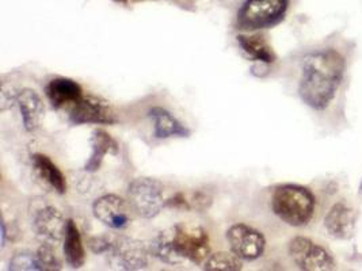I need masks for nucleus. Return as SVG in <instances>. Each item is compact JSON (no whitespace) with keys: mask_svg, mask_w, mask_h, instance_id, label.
Instances as JSON below:
<instances>
[{"mask_svg":"<svg viewBox=\"0 0 362 271\" xmlns=\"http://www.w3.org/2000/svg\"><path fill=\"white\" fill-rule=\"evenodd\" d=\"M345 59L334 49L313 52L304 57L298 95L315 110H325L337 95L345 75Z\"/></svg>","mask_w":362,"mask_h":271,"instance_id":"f257e3e1","label":"nucleus"},{"mask_svg":"<svg viewBox=\"0 0 362 271\" xmlns=\"http://www.w3.org/2000/svg\"><path fill=\"white\" fill-rule=\"evenodd\" d=\"M315 205L311 190L298 185L279 186L272 197L274 215L291 227H304L313 220Z\"/></svg>","mask_w":362,"mask_h":271,"instance_id":"f03ea898","label":"nucleus"},{"mask_svg":"<svg viewBox=\"0 0 362 271\" xmlns=\"http://www.w3.org/2000/svg\"><path fill=\"white\" fill-rule=\"evenodd\" d=\"M289 0H246L238 13V28L255 32L279 25L286 16Z\"/></svg>","mask_w":362,"mask_h":271,"instance_id":"7ed1b4c3","label":"nucleus"},{"mask_svg":"<svg viewBox=\"0 0 362 271\" xmlns=\"http://www.w3.org/2000/svg\"><path fill=\"white\" fill-rule=\"evenodd\" d=\"M173 244L182 259L192 263L204 265L211 255V244L208 232L194 224L181 222L171 229Z\"/></svg>","mask_w":362,"mask_h":271,"instance_id":"20e7f679","label":"nucleus"},{"mask_svg":"<svg viewBox=\"0 0 362 271\" xmlns=\"http://www.w3.org/2000/svg\"><path fill=\"white\" fill-rule=\"evenodd\" d=\"M165 187L152 178L134 179L128 188L129 205L143 219L156 217L165 206Z\"/></svg>","mask_w":362,"mask_h":271,"instance_id":"39448f33","label":"nucleus"},{"mask_svg":"<svg viewBox=\"0 0 362 271\" xmlns=\"http://www.w3.org/2000/svg\"><path fill=\"white\" fill-rule=\"evenodd\" d=\"M289 255L300 270H331L335 266L332 255L307 237H295L289 243Z\"/></svg>","mask_w":362,"mask_h":271,"instance_id":"423d86ee","label":"nucleus"},{"mask_svg":"<svg viewBox=\"0 0 362 271\" xmlns=\"http://www.w3.org/2000/svg\"><path fill=\"white\" fill-rule=\"evenodd\" d=\"M110 255L118 267L124 270H141L148 265L149 247L143 241L128 236L110 237Z\"/></svg>","mask_w":362,"mask_h":271,"instance_id":"0eeeda50","label":"nucleus"},{"mask_svg":"<svg viewBox=\"0 0 362 271\" xmlns=\"http://www.w3.org/2000/svg\"><path fill=\"white\" fill-rule=\"evenodd\" d=\"M230 251L242 260H255L261 258L266 248L264 236L246 224H235L227 231Z\"/></svg>","mask_w":362,"mask_h":271,"instance_id":"6e6552de","label":"nucleus"},{"mask_svg":"<svg viewBox=\"0 0 362 271\" xmlns=\"http://www.w3.org/2000/svg\"><path fill=\"white\" fill-rule=\"evenodd\" d=\"M69 122L74 125H112L117 119L107 102L95 97H83L81 101L69 107Z\"/></svg>","mask_w":362,"mask_h":271,"instance_id":"1a4fd4ad","label":"nucleus"},{"mask_svg":"<svg viewBox=\"0 0 362 271\" xmlns=\"http://www.w3.org/2000/svg\"><path fill=\"white\" fill-rule=\"evenodd\" d=\"M93 213L95 219L112 229H124L131 222V207L128 203L115 195L106 194L99 197L93 203Z\"/></svg>","mask_w":362,"mask_h":271,"instance_id":"9d476101","label":"nucleus"},{"mask_svg":"<svg viewBox=\"0 0 362 271\" xmlns=\"http://www.w3.org/2000/svg\"><path fill=\"white\" fill-rule=\"evenodd\" d=\"M33 228L42 243L56 246L57 243L64 240L66 220H64L63 215L56 207L47 206L35 213Z\"/></svg>","mask_w":362,"mask_h":271,"instance_id":"9b49d317","label":"nucleus"},{"mask_svg":"<svg viewBox=\"0 0 362 271\" xmlns=\"http://www.w3.org/2000/svg\"><path fill=\"white\" fill-rule=\"evenodd\" d=\"M45 94L52 107L56 110H60L63 107H72L84 97L81 85L66 78H57L50 80L45 87Z\"/></svg>","mask_w":362,"mask_h":271,"instance_id":"f8f14e48","label":"nucleus"},{"mask_svg":"<svg viewBox=\"0 0 362 271\" xmlns=\"http://www.w3.org/2000/svg\"><path fill=\"white\" fill-rule=\"evenodd\" d=\"M17 104L21 110L23 128L28 132H35L44 119L45 106L40 95L30 88H23L18 94Z\"/></svg>","mask_w":362,"mask_h":271,"instance_id":"ddd939ff","label":"nucleus"},{"mask_svg":"<svg viewBox=\"0 0 362 271\" xmlns=\"http://www.w3.org/2000/svg\"><path fill=\"white\" fill-rule=\"evenodd\" d=\"M354 221L356 216L353 209L345 203H338L329 209L325 219V227L331 236L346 240L353 234Z\"/></svg>","mask_w":362,"mask_h":271,"instance_id":"4468645a","label":"nucleus"},{"mask_svg":"<svg viewBox=\"0 0 362 271\" xmlns=\"http://www.w3.org/2000/svg\"><path fill=\"white\" fill-rule=\"evenodd\" d=\"M148 116L153 121V136L156 138L165 140L170 137H190V131L163 107H152L148 112Z\"/></svg>","mask_w":362,"mask_h":271,"instance_id":"2eb2a0df","label":"nucleus"},{"mask_svg":"<svg viewBox=\"0 0 362 271\" xmlns=\"http://www.w3.org/2000/svg\"><path fill=\"white\" fill-rule=\"evenodd\" d=\"M119 147L112 136L103 129H97L91 136V155L84 164L87 172H95L100 169L107 153L118 155Z\"/></svg>","mask_w":362,"mask_h":271,"instance_id":"dca6fc26","label":"nucleus"},{"mask_svg":"<svg viewBox=\"0 0 362 271\" xmlns=\"http://www.w3.org/2000/svg\"><path fill=\"white\" fill-rule=\"evenodd\" d=\"M32 164L38 176L45 181L54 191L59 194H66V176L60 169L50 160L47 155L42 153H34L32 155Z\"/></svg>","mask_w":362,"mask_h":271,"instance_id":"f3484780","label":"nucleus"},{"mask_svg":"<svg viewBox=\"0 0 362 271\" xmlns=\"http://www.w3.org/2000/svg\"><path fill=\"white\" fill-rule=\"evenodd\" d=\"M64 256L66 263L72 269H81L86 262V251L83 246L81 232L75 221L66 220V235H64Z\"/></svg>","mask_w":362,"mask_h":271,"instance_id":"a211bd4d","label":"nucleus"},{"mask_svg":"<svg viewBox=\"0 0 362 271\" xmlns=\"http://www.w3.org/2000/svg\"><path fill=\"white\" fill-rule=\"evenodd\" d=\"M238 44L252 61L264 64H272L276 61V54L264 35H238Z\"/></svg>","mask_w":362,"mask_h":271,"instance_id":"6ab92c4d","label":"nucleus"},{"mask_svg":"<svg viewBox=\"0 0 362 271\" xmlns=\"http://www.w3.org/2000/svg\"><path fill=\"white\" fill-rule=\"evenodd\" d=\"M149 253L167 265H180L185 260L173 244L171 232H160L155 237L149 244Z\"/></svg>","mask_w":362,"mask_h":271,"instance_id":"aec40b11","label":"nucleus"},{"mask_svg":"<svg viewBox=\"0 0 362 271\" xmlns=\"http://www.w3.org/2000/svg\"><path fill=\"white\" fill-rule=\"evenodd\" d=\"M204 270L238 271L242 270V259L233 253H216L209 255L204 263Z\"/></svg>","mask_w":362,"mask_h":271,"instance_id":"412c9836","label":"nucleus"},{"mask_svg":"<svg viewBox=\"0 0 362 271\" xmlns=\"http://www.w3.org/2000/svg\"><path fill=\"white\" fill-rule=\"evenodd\" d=\"M37 260L40 270H60V262L53 251V244L42 243V246L37 250Z\"/></svg>","mask_w":362,"mask_h":271,"instance_id":"4be33fe9","label":"nucleus"},{"mask_svg":"<svg viewBox=\"0 0 362 271\" xmlns=\"http://www.w3.org/2000/svg\"><path fill=\"white\" fill-rule=\"evenodd\" d=\"M10 270H40L37 255L32 253H19L10 262Z\"/></svg>","mask_w":362,"mask_h":271,"instance_id":"5701e85b","label":"nucleus"},{"mask_svg":"<svg viewBox=\"0 0 362 271\" xmlns=\"http://www.w3.org/2000/svg\"><path fill=\"white\" fill-rule=\"evenodd\" d=\"M18 94L16 90L11 85H3L1 92H0V100H1V110H7L11 109L14 104H17Z\"/></svg>","mask_w":362,"mask_h":271,"instance_id":"b1692460","label":"nucleus"},{"mask_svg":"<svg viewBox=\"0 0 362 271\" xmlns=\"http://www.w3.org/2000/svg\"><path fill=\"white\" fill-rule=\"evenodd\" d=\"M0 237H1V248H4L6 247V240H7V228H6V222L4 221H1V234H0Z\"/></svg>","mask_w":362,"mask_h":271,"instance_id":"393cba45","label":"nucleus"},{"mask_svg":"<svg viewBox=\"0 0 362 271\" xmlns=\"http://www.w3.org/2000/svg\"><path fill=\"white\" fill-rule=\"evenodd\" d=\"M117 3H122V4H132L136 1H141V0H115Z\"/></svg>","mask_w":362,"mask_h":271,"instance_id":"a878e982","label":"nucleus"}]
</instances>
